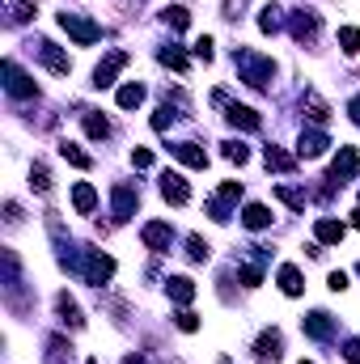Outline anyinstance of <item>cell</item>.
I'll use <instances>...</instances> for the list:
<instances>
[{
  "instance_id": "8",
  "label": "cell",
  "mask_w": 360,
  "mask_h": 364,
  "mask_svg": "<svg viewBox=\"0 0 360 364\" xmlns=\"http://www.w3.org/2000/svg\"><path fill=\"white\" fill-rule=\"evenodd\" d=\"M144 246L149 250H170V241H174V229L170 225H161V221H153V225H144Z\"/></svg>"
},
{
  "instance_id": "12",
  "label": "cell",
  "mask_w": 360,
  "mask_h": 364,
  "mask_svg": "<svg viewBox=\"0 0 360 364\" xmlns=\"http://www.w3.org/2000/svg\"><path fill=\"white\" fill-rule=\"evenodd\" d=\"M297 153H301V157H322V153H326V136H322V132H301Z\"/></svg>"
},
{
  "instance_id": "9",
  "label": "cell",
  "mask_w": 360,
  "mask_h": 364,
  "mask_svg": "<svg viewBox=\"0 0 360 364\" xmlns=\"http://www.w3.org/2000/svg\"><path fill=\"white\" fill-rule=\"evenodd\" d=\"M161 195L170 199V204H187V199H191V191H187L182 174H161Z\"/></svg>"
},
{
  "instance_id": "36",
  "label": "cell",
  "mask_w": 360,
  "mask_h": 364,
  "mask_svg": "<svg viewBox=\"0 0 360 364\" xmlns=\"http://www.w3.org/2000/svg\"><path fill=\"white\" fill-rule=\"evenodd\" d=\"M216 199H225V204L242 199V182H221V195H216Z\"/></svg>"
},
{
  "instance_id": "24",
  "label": "cell",
  "mask_w": 360,
  "mask_h": 364,
  "mask_svg": "<svg viewBox=\"0 0 360 364\" xmlns=\"http://www.w3.org/2000/svg\"><path fill=\"white\" fill-rule=\"evenodd\" d=\"M280 13H284L280 5H267V9L259 13V30H267V34H272V30H280Z\"/></svg>"
},
{
  "instance_id": "29",
  "label": "cell",
  "mask_w": 360,
  "mask_h": 364,
  "mask_svg": "<svg viewBox=\"0 0 360 364\" xmlns=\"http://www.w3.org/2000/svg\"><path fill=\"white\" fill-rule=\"evenodd\" d=\"M339 43H344V51L360 56V30H356V26H344V30H339Z\"/></svg>"
},
{
  "instance_id": "22",
  "label": "cell",
  "mask_w": 360,
  "mask_h": 364,
  "mask_svg": "<svg viewBox=\"0 0 360 364\" xmlns=\"http://www.w3.org/2000/svg\"><path fill=\"white\" fill-rule=\"evenodd\" d=\"M267 169H276V174H288V169H293V157L272 144V149H267Z\"/></svg>"
},
{
  "instance_id": "13",
  "label": "cell",
  "mask_w": 360,
  "mask_h": 364,
  "mask_svg": "<svg viewBox=\"0 0 360 364\" xmlns=\"http://www.w3.org/2000/svg\"><path fill=\"white\" fill-rule=\"evenodd\" d=\"M174 157H178L182 165H191V169H204V165H208V153L200 149V144H174Z\"/></svg>"
},
{
  "instance_id": "7",
  "label": "cell",
  "mask_w": 360,
  "mask_h": 364,
  "mask_svg": "<svg viewBox=\"0 0 360 364\" xmlns=\"http://www.w3.org/2000/svg\"><path fill=\"white\" fill-rule=\"evenodd\" d=\"M110 204H115V221H128V216L136 212V191H132L128 182H119V186L110 191Z\"/></svg>"
},
{
  "instance_id": "34",
  "label": "cell",
  "mask_w": 360,
  "mask_h": 364,
  "mask_svg": "<svg viewBox=\"0 0 360 364\" xmlns=\"http://www.w3.org/2000/svg\"><path fill=\"white\" fill-rule=\"evenodd\" d=\"M225 157H229V161H237V165H242V161H246L250 153H246V144H242V140H229V144H225Z\"/></svg>"
},
{
  "instance_id": "20",
  "label": "cell",
  "mask_w": 360,
  "mask_h": 364,
  "mask_svg": "<svg viewBox=\"0 0 360 364\" xmlns=\"http://www.w3.org/2000/svg\"><path fill=\"white\" fill-rule=\"evenodd\" d=\"M56 309H60V318L68 322V326H81L85 318H81V309H77V301H72L68 293H60V301H56Z\"/></svg>"
},
{
  "instance_id": "39",
  "label": "cell",
  "mask_w": 360,
  "mask_h": 364,
  "mask_svg": "<svg viewBox=\"0 0 360 364\" xmlns=\"http://www.w3.org/2000/svg\"><path fill=\"white\" fill-rule=\"evenodd\" d=\"M132 165H136V169H149V165H153V153H149V149H136V153H132Z\"/></svg>"
},
{
  "instance_id": "31",
  "label": "cell",
  "mask_w": 360,
  "mask_h": 364,
  "mask_svg": "<svg viewBox=\"0 0 360 364\" xmlns=\"http://www.w3.org/2000/svg\"><path fill=\"white\" fill-rule=\"evenodd\" d=\"M276 195H280L288 208H297V212L305 208V195H301V191H293V186H276Z\"/></svg>"
},
{
  "instance_id": "35",
  "label": "cell",
  "mask_w": 360,
  "mask_h": 364,
  "mask_svg": "<svg viewBox=\"0 0 360 364\" xmlns=\"http://www.w3.org/2000/svg\"><path fill=\"white\" fill-rule=\"evenodd\" d=\"M305 106H309V119H314V123H322V119H326V102H322V98H314V93L305 98Z\"/></svg>"
},
{
  "instance_id": "10",
  "label": "cell",
  "mask_w": 360,
  "mask_h": 364,
  "mask_svg": "<svg viewBox=\"0 0 360 364\" xmlns=\"http://www.w3.org/2000/svg\"><path fill=\"white\" fill-rule=\"evenodd\" d=\"M309 339H331L335 335V322H331V313H309V318L301 322Z\"/></svg>"
},
{
  "instance_id": "14",
  "label": "cell",
  "mask_w": 360,
  "mask_h": 364,
  "mask_svg": "<svg viewBox=\"0 0 360 364\" xmlns=\"http://www.w3.org/2000/svg\"><path fill=\"white\" fill-rule=\"evenodd\" d=\"M225 119H229L233 128H242V132H254V128H259V114H254L250 106H229Z\"/></svg>"
},
{
  "instance_id": "23",
  "label": "cell",
  "mask_w": 360,
  "mask_h": 364,
  "mask_svg": "<svg viewBox=\"0 0 360 364\" xmlns=\"http://www.w3.org/2000/svg\"><path fill=\"white\" fill-rule=\"evenodd\" d=\"M140 102H144V85H123V89H119V106H123V110H132Z\"/></svg>"
},
{
  "instance_id": "37",
  "label": "cell",
  "mask_w": 360,
  "mask_h": 364,
  "mask_svg": "<svg viewBox=\"0 0 360 364\" xmlns=\"http://www.w3.org/2000/svg\"><path fill=\"white\" fill-rule=\"evenodd\" d=\"M170 123H174V110H170V106H161V110L153 114V128H157V132H165Z\"/></svg>"
},
{
  "instance_id": "48",
  "label": "cell",
  "mask_w": 360,
  "mask_h": 364,
  "mask_svg": "<svg viewBox=\"0 0 360 364\" xmlns=\"http://www.w3.org/2000/svg\"><path fill=\"white\" fill-rule=\"evenodd\" d=\"M85 364H98V360H85Z\"/></svg>"
},
{
  "instance_id": "49",
  "label": "cell",
  "mask_w": 360,
  "mask_h": 364,
  "mask_svg": "<svg viewBox=\"0 0 360 364\" xmlns=\"http://www.w3.org/2000/svg\"><path fill=\"white\" fill-rule=\"evenodd\" d=\"M301 364H309V360H301Z\"/></svg>"
},
{
  "instance_id": "32",
  "label": "cell",
  "mask_w": 360,
  "mask_h": 364,
  "mask_svg": "<svg viewBox=\"0 0 360 364\" xmlns=\"http://www.w3.org/2000/svg\"><path fill=\"white\" fill-rule=\"evenodd\" d=\"M187 254H191V263H204L208 258V241L204 237H187Z\"/></svg>"
},
{
  "instance_id": "44",
  "label": "cell",
  "mask_w": 360,
  "mask_h": 364,
  "mask_svg": "<svg viewBox=\"0 0 360 364\" xmlns=\"http://www.w3.org/2000/svg\"><path fill=\"white\" fill-rule=\"evenodd\" d=\"M331 288H335V293H344V288H348V276L335 271V276H331Z\"/></svg>"
},
{
  "instance_id": "17",
  "label": "cell",
  "mask_w": 360,
  "mask_h": 364,
  "mask_svg": "<svg viewBox=\"0 0 360 364\" xmlns=\"http://www.w3.org/2000/svg\"><path fill=\"white\" fill-rule=\"evenodd\" d=\"M38 56H43V64L51 68V72H60V77L68 72V56H60V51H56V43H38Z\"/></svg>"
},
{
  "instance_id": "30",
  "label": "cell",
  "mask_w": 360,
  "mask_h": 364,
  "mask_svg": "<svg viewBox=\"0 0 360 364\" xmlns=\"http://www.w3.org/2000/svg\"><path fill=\"white\" fill-rule=\"evenodd\" d=\"M30 186L43 191V195L51 191V174H47V165H34V169H30Z\"/></svg>"
},
{
  "instance_id": "28",
  "label": "cell",
  "mask_w": 360,
  "mask_h": 364,
  "mask_svg": "<svg viewBox=\"0 0 360 364\" xmlns=\"http://www.w3.org/2000/svg\"><path fill=\"white\" fill-rule=\"evenodd\" d=\"M161 64H170L174 72H187V56L178 51V47H161Z\"/></svg>"
},
{
  "instance_id": "45",
  "label": "cell",
  "mask_w": 360,
  "mask_h": 364,
  "mask_svg": "<svg viewBox=\"0 0 360 364\" xmlns=\"http://www.w3.org/2000/svg\"><path fill=\"white\" fill-rule=\"evenodd\" d=\"M348 114L356 119V123H360V93H356V98H352V106H348Z\"/></svg>"
},
{
  "instance_id": "6",
  "label": "cell",
  "mask_w": 360,
  "mask_h": 364,
  "mask_svg": "<svg viewBox=\"0 0 360 364\" xmlns=\"http://www.w3.org/2000/svg\"><path fill=\"white\" fill-rule=\"evenodd\" d=\"M5 85H9L13 98H30V93H34V81H30V77H26V72H21L13 60L5 64Z\"/></svg>"
},
{
  "instance_id": "11",
  "label": "cell",
  "mask_w": 360,
  "mask_h": 364,
  "mask_svg": "<svg viewBox=\"0 0 360 364\" xmlns=\"http://www.w3.org/2000/svg\"><path fill=\"white\" fill-rule=\"evenodd\" d=\"M93 204H98V191H93L89 182H77V186H72V208H77L81 216H89Z\"/></svg>"
},
{
  "instance_id": "46",
  "label": "cell",
  "mask_w": 360,
  "mask_h": 364,
  "mask_svg": "<svg viewBox=\"0 0 360 364\" xmlns=\"http://www.w3.org/2000/svg\"><path fill=\"white\" fill-rule=\"evenodd\" d=\"M352 225H356V229H360V208H356V212H352Z\"/></svg>"
},
{
  "instance_id": "4",
  "label": "cell",
  "mask_w": 360,
  "mask_h": 364,
  "mask_svg": "<svg viewBox=\"0 0 360 364\" xmlns=\"http://www.w3.org/2000/svg\"><path fill=\"white\" fill-rule=\"evenodd\" d=\"M85 276H89V284H106V280L115 276V258H110V254H98V250H93V254L85 258Z\"/></svg>"
},
{
  "instance_id": "47",
  "label": "cell",
  "mask_w": 360,
  "mask_h": 364,
  "mask_svg": "<svg viewBox=\"0 0 360 364\" xmlns=\"http://www.w3.org/2000/svg\"><path fill=\"white\" fill-rule=\"evenodd\" d=\"M123 364H144V360H140V356H128V360H123Z\"/></svg>"
},
{
  "instance_id": "2",
  "label": "cell",
  "mask_w": 360,
  "mask_h": 364,
  "mask_svg": "<svg viewBox=\"0 0 360 364\" xmlns=\"http://www.w3.org/2000/svg\"><path fill=\"white\" fill-rule=\"evenodd\" d=\"M237 68H242V81H246V85H254V89H263V85L272 81V72H276V64H272V60L250 56V51H237Z\"/></svg>"
},
{
  "instance_id": "41",
  "label": "cell",
  "mask_w": 360,
  "mask_h": 364,
  "mask_svg": "<svg viewBox=\"0 0 360 364\" xmlns=\"http://www.w3.org/2000/svg\"><path fill=\"white\" fill-rule=\"evenodd\" d=\"M348 364H360V339H348V348H344Z\"/></svg>"
},
{
  "instance_id": "5",
  "label": "cell",
  "mask_w": 360,
  "mask_h": 364,
  "mask_svg": "<svg viewBox=\"0 0 360 364\" xmlns=\"http://www.w3.org/2000/svg\"><path fill=\"white\" fill-rule=\"evenodd\" d=\"M356 169H360V153L356 149H339V157H335V165H331V182H348Z\"/></svg>"
},
{
  "instance_id": "3",
  "label": "cell",
  "mask_w": 360,
  "mask_h": 364,
  "mask_svg": "<svg viewBox=\"0 0 360 364\" xmlns=\"http://www.w3.org/2000/svg\"><path fill=\"white\" fill-rule=\"evenodd\" d=\"M128 60H132L128 51H110L98 68H93V85H98V89H110V85H115V77L128 68Z\"/></svg>"
},
{
  "instance_id": "33",
  "label": "cell",
  "mask_w": 360,
  "mask_h": 364,
  "mask_svg": "<svg viewBox=\"0 0 360 364\" xmlns=\"http://www.w3.org/2000/svg\"><path fill=\"white\" fill-rule=\"evenodd\" d=\"M165 21H170L174 30H187V21H191V13H187L182 5H174V9H165Z\"/></svg>"
},
{
  "instance_id": "16",
  "label": "cell",
  "mask_w": 360,
  "mask_h": 364,
  "mask_svg": "<svg viewBox=\"0 0 360 364\" xmlns=\"http://www.w3.org/2000/svg\"><path fill=\"white\" fill-rule=\"evenodd\" d=\"M242 225H246V229H267V225H272V212L263 208V204H246V212H242Z\"/></svg>"
},
{
  "instance_id": "21",
  "label": "cell",
  "mask_w": 360,
  "mask_h": 364,
  "mask_svg": "<svg viewBox=\"0 0 360 364\" xmlns=\"http://www.w3.org/2000/svg\"><path fill=\"white\" fill-rule=\"evenodd\" d=\"M165 288H170V297H174L178 305H187L191 297H195V284H191L187 276H174V280H170V284H165Z\"/></svg>"
},
{
  "instance_id": "1",
  "label": "cell",
  "mask_w": 360,
  "mask_h": 364,
  "mask_svg": "<svg viewBox=\"0 0 360 364\" xmlns=\"http://www.w3.org/2000/svg\"><path fill=\"white\" fill-rule=\"evenodd\" d=\"M60 26L72 34L77 47H93V43L102 38V26H98V21H89V17H81V13H60Z\"/></svg>"
},
{
  "instance_id": "26",
  "label": "cell",
  "mask_w": 360,
  "mask_h": 364,
  "mask_svg": "<svg viewBox=\"0 0 360 364\" xmlns=\"http://www.w3.org/2000/svg\"><path fill=\"white\" fill-rule=\"evenodd\" d=\"M259 356H272V360L280 356V330H267L259 339Z\"/></svg>"
},
{
  "instance_id": "15",
  "label": "cell",
  "mask_w": 360,
  "mask_h": 364,
  "mask_svg": "<svg viewBox=\"0 0 360 364\" xmlns=\"http://www.w3.org/2000/svg\"><path fill=\"white\" fill-rule=\"evenodd\" d=\"M314 233H318V241H322V246H335V241H344V221H318L314 225Z\"/></svg>"
},
{
  "instance_id": "19",
  "label": "cell",
  "mask_w": 360,
  "mask_h": 364,
  "mask_svg": "<svg viewBox=\"0 0 360 364\" xmlns=\"http://www.w3.org/2000/svg\"><path fill=\"white\" fill-rule=\"evenodd\" d=\"M314 30H318V17L309 13V9L293 13V34H297V38H309V34H314Z\"/></svg>"
},
{
  "instance_id": "43",
  "label": "cell",
  "mask_w": 360,
  "mask_h": 364,
  "mask_svg": "<svg viewBox=\"0 0 360 364\" xmlns=\"http://www.w3.org/2000/svg\"><path fill=\"white\" fill-rule=\"evenodd\" d=\"M195 56H200V60H212V38H200V43H195Z\"/></svg>"
},
{
  "instance_id": "42",
  "label": "cell",
  "mask_w": 360,
  "mask_h": 364,
  "mask_svg": "<svg viewBox=\"0 0 360 364\" xmlns=\"http://www.w3.org/2000/svg\"><path fill=\"white\" fill-rule=\"evenodd\" d=\"M242 280H246V288H259V280H263L259 267H242Z\"/></svg>"
},
{
  "instance_id": "27",
  "label": "cell",
  "mask_w": 360,
  "mask_h": 364,
  "mask_svg": "<svg viewBox=\"0 0 360 364\" xmlns=\"http://www.w3.org/2000/svg\"><path fill=\"white\" fill-rule=\"evenodd\" d=\"M60 153H64V161H72L77 169H89V165H93V161H89V157L77 149V144H60Z\"/></svg>"
},
{
  "instance_id": "40",
  "label": "cell",
  "mask_w": 360,
  "mask_h": 364,
  "mask_svg": "<svg viewBox=\"0 0 360 364\" xmlns=\"http://www.w3.org/2000/svg\"><path fill=\"white\" fill-rule=\"evenodd\" d=\"M178 330H200V318H195V313H178Z\"/></svg>"
},
{
  "instance_id": "18",
  "label": "cell",
  "mask_w": 360,
  "mask_h": 364,
  "mask_svg": "<svg viewBox=\"0 0 360 364\" xmlns=\"http://www.w3.org/2000/svg\"><path fill=\"white\" fill-rule=\"evenodd\" d=\"M280 288H284V297H297L301 288H305V284H301V271H297L293 263H288V267H280Z\"/></svg>"
},
{
  "instance_id": "38",
  "label": "cell",
  "mask_w": 360,
  "mask_h": 364,
  "mask_svg": "<svg viewBox=\"0 0 360 364\" xmlns=\"http://www.w3.org/2000/svg\"><path fill=\"white\" fill-rule=\"evenodd\" d=\"M13 9H17V13H13V21H26V17L34 13V0H13Z\"/></svg>"
},
{
  "instance_id": "25",
  "label": "cell",
  "mask_w": 360,
  "mask_h": 364,
  "mask_svg": "<svg viewBox=\"0 0 360 364\" xmlns=\"http://www.w3.org/2000/svg\"><path fill=\"white\" fill-rule=\"evenodd\" d=\"M85 132H89L93 140H106V136H110V123H106V119H98V114H85Z\"/></svg>"
}]
</instances>
